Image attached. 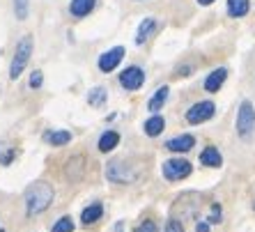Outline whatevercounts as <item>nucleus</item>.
<instances>
[{
	"label": "nucleus",
	"instance_id": "7",
	"mask_svg": "<svg viewBox=\"0 0 255 232\" xmlns=\"http://www.w3.org/2000/svg\"><path fill=\"white\" fill-rule=\"evenodd\" d=\"M142 83H145V72H142L138 65L127 67L125 72L120 74V85H122L127 92H136V90H140Z\"/></svg>",
	"mask_w": 255,
	"mask_h": 232
},
{
	"label": "nucleus",
	"instance_id": "26",
	"mask_svg": "<svg viewBox=\"0 0 255 232\" xmlns=\"http://www.w3.org/2000/svg\"><path fill=\"white\" fill-rule=\"evenodd\" d=\"M42 81H44V74L42 72H32V74H30V88H32V90L42 88Z\"/></svg>",
	"mask_w": 255,
	"mask_h": 232
},
{
	"label": "nucleus",
	"instance_id": "6",
	"mask_svg": "<svg viewBox=\"0 0 255 232\" xmlns=\"http://www.w3.org/2000/svg\"><path fill=\"white\" fill-rule=\"evenodd\" d=\"M214 113H216L214 102H198L186 111V122H189V124H202V122L212 119Z\"/></svg>",
	"mask_w": 255,
	"mask_h": 232
},
{
	"label": "nucleus",
	"instance_id": "31",
	"mask_svg": "<svg viewBox=\"0 0 255 232\" xmlns=\"http://www.w3.org/2000/svg\"><path fill=\"white\" fill-rule=\"evenodd\" d=\"M253 209H255V196H253Z\"/></svg>",
	"mask_w": 255,
	"mask_h": 232
},
{
	"label": "nucleus",
	"instance_id": "9",
	"mask_svg": "<svg viewBox=\"0 0 255 232\" xmlns=\"http://www.w3.org/2000/svg\"><path fill=\"white\" fill-rule=\"evenodd\" d=\"M156 30H159V21H156L154 16L142 18L140 25H138V30H136V44H138V46H140V44H145L149 37L154 35Z\"/></svg>",
	"mask_w": 255,
	"mask_h": 232
},
{
	"label": "nucleus",
	"instance_id": "20",
	"mask_svg": "<svg viewBox=\"0 0 255 232\" xmlns=\"http://www.w3.org/2000/svg\"><path fill=\"white\" fill-rule=\"evenodd\" d=\"M106 99H108L106 88H92V90H90V95H88V104H90V106L99 108V106H104V104H106Z\"/></svg>",
	"mask_w": 255,
	"mask_h": 232
},
{
	"label": "nucleus",
	"instance_id": "14",
	"mask_svg": "<svg viewBox=\"0 0 255 232\" xmlns=\"http://www.w3.org/2000/svg\"><path fill=\"white\" fill-rule=\"evenodd\" d=\"M200 163L207 168H221L223 166V156H221L219 147H214V145H209V147H205L200 152Z\"/></svg>",
	"mask_w": 255,
	"mask_h": 232
},
{
	"label": "nucleus",
	"instance_id": "30",
	"mask_svg": "<svg viewBox=\"0 0 255 232\" xmlns=\"http://www.w3.org/2000/svg\"><path fill=\"white\" fill-rule=\"evenodd\" d=\"M214 0H198V5H202V7H207V5H212Z\"/></svg>",
	"mask_w": 255,
	"mask_h": 232
},
{
	"label": "nucleus",
	"instance_id": "11",
	"mask_svg": "<svg viewBox=\"0 0 255 232\" xmlns=\"http://www.w3.org/2000/svg\"><path fill=\"white\" fill-rule=\"evenodd\" d=\"M226 78H228V69H226V67H219V69H214V72L209 74L207 78H205V90H207L209 95L219 92V90L223 88V83H226Z\"/></svg>",
	"mask_w": 255,
	"mask_h": 232
},
{
	"label": "nucleus",
	"instance_id": "21",
	"mask_svg": "<svg viewBox=\"0 0 255 232\" xmlns=\"http://www.w3.org/2000/svg\"><path fill=\"white\" fill-rule=\"evenodd\" d=\"M51 232H74V219H71V216L58 219L53 223V228H51Z\"/></svg>",
	"mask_w": 255,
	"mask_h": 232
},
{
	"label": "nucleus",
	"instance_id": "15",
	"mask_svg": "<svg viewBox=\"0 0 255 232\" xmlns=\"http://www.w3.org/2000/svg\"><path fill=\"white\" fill-rule=\"evenodd\" d=\"M163 129H166V119L161 117V115H152V117L142 124V131H145V136H149V138H156V136H161L163 133Z\"/></svg>",
	"mask_w": 255,
	"mask_h": 232
},
{
	"label": "nucleus",
	"instance_id": "16",
	"mask_svg": "<svg viewBox=\"0 0 255 232\" xmlns=\"http://www.w3.org/2000/svg\"><path fill=\"white\" fill-rule=\"evenodd\" d=\"M168 97H170V88L168 85H163V88H159L152 95V99L147 102V111H152V113H159L161 108L166 106V102H168Z\"/></svg>",
	"mask_w": 255,
	"mask_h": 232
},
{
	"label": "nucleus",
	"instance_id": "23",
	"mask_svg": "<svg viewBox=\"0 0 255 232\" xmlns=\"http://www.w3.org/2000/svg\"><path fill=\"white\" fill-rule=\"evenodd\" d=\"M221 216H223V209H221L219 203H214L212 209H209V216H207V223L209 226H216V223H221Z\"/></svg>",
	"mask_w": 255,
	"mask_h": 232
},
{
	"label": "nucleus",
	"instance_id": "24",
	"mask_svg": "<svg viewBox=\"0 0 255 232\" xmlns=\"http://www.w3.org/2000/svg\"><path fill=\"white\" fill-rule=\"evenodd\" d=\"M133 232H159V228H156L154 221L145 219V221L140 223V226H136V230H133Z\"/></svg>",
	"mask_w": 255,
	"mask_h": 232
},
{
	"label": "nucleus",
	"instance_id": "27",
	"mask_svg": "<svg viewBox=\"0 0 255 232\" xmlns=\"http://www.w3.org/2000/svg\"><path fill=\"white\" fill-rule=\"evenodd\" d=\"M166 232H184V226H182L177 219H170L166 223Z\"/></svg>",
	"mask_w": 255,
	"mask_h": 232
},
{
	"label": "nucleus",
	"instance_id": "3",
	"mask_svg": "<svg viewBox=\"0 0 255 232\" xmlns=\"http://www.w3.org/2000/svg\"><path fill=\"white\" fill-rule=\"evenodd\" d=\"M32 48H35V42H32L30 35L18 39L16 48H14L12 65H9V78H12V81H16V78L25 72V67H28V62H30V55H32Z\"/></svg>",
	"mask_w": 255,
	"mask_h": 232
},
{
	"label": "nucleus",
	"instance_id": "25",
	"mask_svg": "<svg viewBox=\"0 0 255 232\" xmlns=\"http://www.w3.org/2000/svg\"><path fill=\"white\" fill-rule=\"evenodd\" d=\"M14 156H16V149L5 147V152H0V163H2V166H9L14 161Z\"/></svg>",
	"mask_w": 255,
	"mask_h": 232
},
{
	"label": "nucleus",
	"instance_id": "19",
	"mask_svg": "<svg viewBox=\"0 0 255 232\" xmlns=\"http://www.w3.org/2000/svg\"><path fill=\"white\" fill-rule=\"evenodd\" d=\"M251 9V2L249 0H228V14L232 18H242L246 16Z\"/></svg>",
	"mask_w": 255,
	"mask_h": 232
},
{
	"label": "nucleus",
	"instance_id": "22",
	"mask_svg": "<svg viewBox=\"0 0 255 232\" xmlns=\"http://www.w3.org/2000/svg\"><path fill=\"white\" fill-rule=\"evenodd\" d=\"M28 9H30V0H14V14L18 21L28 18Z\"/></svg>",
	"mask_w": 255,
	"mask_h": 232
},
{
	"label": "nucleus",
	"instance_id": "12",
	"mask_svg": "<svg viewBox=\"0 0 255 232\" xmlns=\"http://www.w3.org/2000/svg\"><path fill=\"white\" fill-rule=\"evenodd\" d=\"M95 7H97V0H71L69 2V14L74 18H85L88 14H92Z\"/></svg>",
	"mask_w": 255,
	"mask_h": 232
},
{
	"label": "nucleus",
	"instance_id": "29",
	"mask_svg": "<svg viewBox=\"0 0 255 232\" xmlns=\"http://www.w3.org/2000/svg\"><path fill=\"white\" fill-rule=\"evenodd\" d=\"M115 232H125V223H122V221H118V223H115Z\"/></svg>",
	"mask_w": 255,
	"mask_h": 232
},
{
	"label": "nucleus",
	"instance_id": "18",
	"mask_svg": "<svg viewBox=\"0 0 255 232\" xmlns=\"http://www.w3.org/2000/svg\"><path fill=\"white\" fill-rule=\"evenodd\" d=\"M104 216V205L101 203H92L88 205V207L81 212V221H83V226H92V223H97V221Z\"/></svg>",
	"mask_w": 255,
	"mask_h": 232
},
{
	"label": "nucleus",
	"instance_id": "4",
	"mask_svg": "<svg viewBox=\"0 0 255 232\" xmlns=\"http://www.w3.org/2000/svg\"><path fill=\"white\" fill-rule=\"evenodd\" d=\"M253 131H255V106L246 99V102H242V106L237 111V133L239 138L249 140L253 136Z\"/></svg>",
	"mask_w": 255,
	"mask_h": 232
},
{
	"label": "nucleus",
	"instance_id": "5",
	"mask_svg": "<svg viewBox=\"0 0 255 232\" xmlns=\"http://www.w3.org/2000/svg\"><path fill=\"white\" fill-rule=\"evenodd\" d=\"M191 170H193L191 163L186 159H182V156L163 161V166H161V175H163L168 182H182V179H186L191 175Z\"/></svg>",
	"mask_w": 255,
	"mask_h": 232
},
{
	"label": "nucleus",
	"instance_id": "28",
	"mask_svg": "<svg viewBox=\"0 0 255 232\" xmlns=\"http://www.w3.org/2000/svg\"><path fill=\"white\" fill-rule=\"evenodd\" d=\"M196 232H209V223H207V221H200V223L196 226Z\"/></svg>",
	"mask_w": 255,
	"mask_h": 232
},
{
	"label": "nucleus",
	"instance_id": "13",
	"mask_svg": "<svg viewBox=\"0 0 255 232\" xmlns=\"http://www.w3.org/2000/svg\"><path fill=\"white\" fill-rule=\"evenodd\" d=\"M118 145H120V133H118V131H113V129H108V131H104V133H101L97 147H99L101 154H108V152H113Z\"/></svg>",
	"mask_w": 255,
	"mask_h": 232
},
{
	"label": "nucleus",
	"instance_id": "32",
	"mask_svg": "<svg viewBox=\"0 0 255 232\" xmlns=\"http://www.w3.org/2000/svg\"><path fill=\"white\" fill-rule=\"evenodd\" d=\"M0 232H5V230H2V228H0Z\"/></svg>",
	"mask_w": 255,
	"mask_h": 232
},
{
	"label": "nucleus",
	"instance_id": "8",
	"mask_svg": "<svg viewBox=\"0 0 255 232\" xmlns=\"http://www.w3.org/2000/svg\"><path fill=\"white\" fill-rule=\"evenodd\" d=\"M122 58H125V46H113V48H108L106 53L99 55L97 67H99V72L111 74V72H115V69H118V65L122 62Z\"/></svg>",
	"mask_w": 255,
	"mask_h": 232
},
{
	"label": "nucleus",
	"instance_id": "1",
	"mask_svg": "<svg viewBox=\"0 0 255 232\" xmlns=\"http://www.w3.org/2000/svg\"><path fill=\"white\" fill-rule=\"evenodd\" d=\"M55 198V191L48 182H35L25 189V214L28 216H37L44 214Z\"/></svg>",
	"mask_w": 255,
	"mask_h": 232
},
{
	"label": "nucleus",
	"instance_id": "17",
	"mask_svg": "<svg viewBox=\"0 0 255 232\" xmlns=\"http://www.w3.org/2000/svg\"><path fill=\"white\" fill-rule=\"evenodd\" d=\"M44 140L53 147H62V145L71 143V133L67 129H53V131H46L44 133Z\"/></svg>",
	"mask_w": 255,
	"mask_h": 232
},
{
	"label": "nucleus",
	"instance_id": "2",
	"mask_svg": "<svg viewBox=\"0 0 255 232\" xmlns=\"http://www.w3.org/2000/svg\"><path fill=\"white\" fill-rule=\"evenodd\" d=\"M140 177V168L127 159H113L106 166V179L113 184H133Z\"/></svg>",
	"mask_w": 255,
	"mask_h": 232
},
{
	"label": "nucleus",
	"instance_id": "10",
	"mask_svg": "<svg viewBox=\"0 0 255 232\" xmlns=\"http://www.w3.org/2000/svg\"><path fill=\"white\" fill-rule=\"evenodd\" d=\"M193 145H196V138L191 136V133H182V136L170 138V140L166 143V149H170V152H177V154H184V152L193 149Z\"/></svg>",
	"mask_w": 255,
	"mask_h": 232
}]
</instances>
